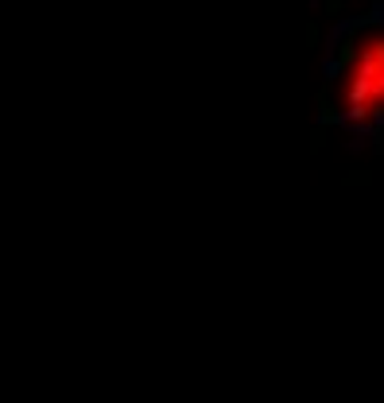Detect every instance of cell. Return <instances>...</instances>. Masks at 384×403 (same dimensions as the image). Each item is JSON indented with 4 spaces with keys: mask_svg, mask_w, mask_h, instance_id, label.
Masks as SVG:
<instances>
[{
    "mask_svg": "<svg viewBox=\"0 0 384 403\" xmlns=\"http://www.w3.org/2000/svg\"><path fill=\"white\" fill-rule=\"evenodd\" d=\"M322 144H326V124H318L311 132V151H322Z\"/></svg>",
    "mask_w": 384,
    "mask_h": 403,
    "instance_id": "277c9868",
    "label": "cell"
},
{
    "mask_svg": "<svg viewBox=\"0 0 384 403\" xmlns=\"http://www.w3.org/2000/svg\"><path fill=\"white\" fill-rule=\"evenodd\" d=\"M368 182H373V170H357V175L345 178V186H368Z\"/></svg>",
    "mask_w": 384,
    "mask_h": 403,
    "instance_id": "5b68a950",
    "label": "cell"
},
{
    "mask_svg": "<svg viewBox=\"0 0 384 403\" xmlns=\"http://www.w3.org/2000/svg\"><path fill=\"white\" fill-rule=\"evenodd\" d=\"M306 46H311V51H318V46H322V27H318V20L306 23Z\"/></svg>",
    "mask_w": 384,
    "mask_h": 403,
    "instance_id": "7a4b0ae2",
    "label": "cell"
},
{
    "mask_svg": "<svg viewBox=\"0 0 384 403\" xmlns=\"http://www.w3.org/2000/svg\"><path fill=\"white\" fill-rule=\"evenodd\" d=\"M318 8H322L326 16H337V12L345 8V0H318Z\"/></svg>",
    "mask_w": 384,
    "mask_h": 403,
    "instance_id": "8992f818",
    "label": "cell"
},
{
    "mask_svg": "<svg viewBox=\"0 0 384 403\" xmlns=\"http://www.w3.org/2000/svg\"><path fill=\"white\" fill-rule=\"evenodd\" d=\"M368 140H373L376 151H384V116H376V124H373V132H368Z\"/></svg>",
    "mask_w": 384,
    "mask_h": 403,
    "instance_id": "3957f363",
    "label": "cell"
},
{
    "mask_svg": "<svg viewBox=\"0 0 384 403\" xmlns=\"http://www.w3.org/2000/svg\"><path fill=\"white\" fill-rule=\"evenodd\" d=\"M314 105H318V124H326V128H345V108H337L334 101H330V89H318V97H314Z\"/></svg>",
    "mask_w": 384,
    "mask_h": 403,
    "instance_id": "6da1fadb",
    "label": "cell"
}]
</instances>
